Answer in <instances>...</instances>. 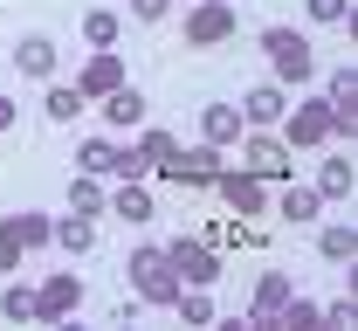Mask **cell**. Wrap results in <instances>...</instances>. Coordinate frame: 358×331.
<instances>
[{
    "label": "cell",
    "instance_id": "cell-21",
    "mask_svg": "<svg viewBox=\"0 0 358 331\" xmlns=\"http://www.w3.org/2000/svg\"><path fill=\"white\" fill-rule=\"evenodd\" d=\"M352 187H358V166H352V159H324V166H317V193H324V200H345Z\"/></svg>",
    "mask_w": 358,
    "mask_h": 331
},
{
    "label": "cell",
    "instance_id": "cell-9",
    "mask_svg": "<svg viewBox=\"0 0 358 331\" xmlns=\"http://www.w3.org/2000/svg\"><path fill=\"white\" fill-rule=\"evenodd\" d=\"M262 187H268V180H255L248 166H221V173H214V193H221L234 214H268V193Z\"/></svg>",
    "mask_w": 358,
    "mask_h": 331
},
{
    "label": "cell",
    "instance_id": "cell-20",
    "mask_svg": "<svg viewBox=\"0 0 358 331\" xmlns=\"http://www.w3.org/2000/svg\"><path fill=\"white\" fill-rule=\"evenodd\" d=\"M14 62H21V76H55V42L48 35H21Z\"/></svg>",
    "mask_w": 358,
    "mask_h": 331
},
{
    "label": "cell",
    "instance_id": "cell-27",
    "mask_svg": "<svg viewBox=\"0 0 358 331\" xmlns=\"http://www.w3.org/2000/svg\"><path fill=\"white\" fill-rule=\"evenodd\" d=\"M131 152L145 159V166H152V173H159V166H166V159L179 152V139H173V132H138V145H131Z\"/></svg>",
    "mask_w": 358,
    "mask_h": 331
},
{
    "label": "cell",
    "instance_id": "cell-8",
    "mask_svg": "<svg viewBox=\"0 0 358 331\" xmlns=\"http://www.w3.org/2000/svg\"><path fill=\"white\" fill-rule=\"evenodd\" d=\"M282 145L296 152V145H331V104L310 97V104H289L282 111Z\"/></svg>",
    "mask_w": 358,
    "mask_h": 331
},
{
    "label": "cell",
    "instance_id": "cell-17",
    "mask_svg": "<svg viewBox=\"0 0 358 331\" xmlns=\"http://www.w3.org/2000/svg\"><path fill=\"white\" fill-rule=\"evenodd\" d=\"M317 255H324V262H338V269H345V262H358V228H352V221L317 228Z\"/></svg>",
    "mask_w": 358,
    "mask_h": 331
},
{
    "label": "cell",
    "instance_id": "cell-16",
    "mask_svg": "<svg viewBox=\"0 0 358 331\" xmlns=\"http://www.w3.org/2000/svg\"><path fill=\"white\" fill-rule=\"evenodd\" d=\"M103 207H110V214H117L124 228H145V221H152V193H145V180H124V187L110 193Z\"/></svg>",
    "mask_w": 358,
    "mask_h": 331
},
{
    "label": "cell",
    "instance_id": "cell-1",
    "mask_svg": "<svg viewBox=\"0 0 358 331\" xmlns=\"http://www.w3.org/2000/svg\"><path fill=\"white\" fill-rule=\"evenodd\" d=\"M262 55H268V76L289 90V83H310L317 76V55L296 28H262Z\"/></svg>",
    "mask_w": 358,
    "mask_h": 331
},
{
    "label": "cell",
    "instance_id": "cell-6",
    "mask_svg": "<svg viewBox=\"0 0 358 331\" xmlns=\"http://www.w3.org/2000/svg\"><path fill=\"white\" fill-rule=\"evenodd\" d=\"M83 311V276L76 269H55L42 290H35V325H69Z\"/></svg>",
    "mask_w": 358,
    "mask_h": 331
},
{
    "label": "cell",
    "instance_id": "cell-32",
    "mask_svg": "<svg viewBox=\"0 0 358 331\" xmlns=\"http://www.w3.org/2000/svg\"><path fill=\"white\" fill-rule=\"evenodd\" d=\"M310 21L317 28H345L352 21V0H310Z\"/></svg>",
    "mask_w": 358,
    "mask_h": 331
},
{
    "label": "cell",
    "instance_id": "cell-22",
    "mask_svg": "<svg viewBox=\"0 0 358 331\" xmlns=\"http://www.w3.org/2000/svg\"><path fill=\"white\" fill-rule=\"evenodd\" d=\"M0 228L21 241V248H48V228H55V221H48V214H28V207H21V214H7Z\"/></svg>",
    "mask_w": 358,
    "mask_h": 331
},
{
    "label": "cell",
    "instance_id": "cell-2",
    "mask_svg": "<svg viewBox=\"0 0 358 331\" xmlns=\"http://www.w3.org/2000/svg\"><path fill=\"white\" fill-rule=\"evenodd\" d=\"M166 262H173V276H179V290H214L221 283V248L214 241H166Z\"/></svg>",
    "mask_w": 358,
    "mask_h": 331
},
{
    "label": "cell",
    "instance_id": "cell-12",
    "mask_svg": "<svg viewBox=\"0 0 358 331\" xmlns=\"http://www.w3.org/2000/svg\"><path fill=\"white\" fill-rule=\"evenodd\" d=\"M117 83H124V62H117V48H96L83 69H76V90H83L90 104H96V97H110Z\"/></svg>",
    "mask_w": 358,
    "mask_h": 331
},
{
    "label": "cell",
    "instance_id": "cell-34",
    "mask_svg": "<svg viewBox=\"0 0 358 331\" xmlns=\"http://www.w3.org/2000/svg\"><path fill=\"white\" fill-rule=\"evenodd\" d=\"M166 7H173V0H131V14H138V21H166Z\"/></svg>",
    "mask_w": 358,
    "mask_h": 331
},
{
    "label": "cell",
    "instance_id": "cell-26",
    "mask_svg": "<svg viewBox=\"0 0 358 331\" xmlns=\"http://www.w3.org/2000/svg\"><path fill=\"white\" fill-rule=\"evenodd\" d=\"M0 318H7V325H35V290L7 283V290H0Z\"/></svg>",
    "mask_w": 358,
    "mask_h": 331
},
{
    "label": "cell",
    "instance_id": "cell-4",
    "mask_svg": "<svg viewBox=\"0 0 358 331\" xmlns=\"http://www.w3.org/2000/svg\"><path fill=\"white\" fill-rule=\"evenodd\" d=\"M227 159H221V145H193V152H173L166 166H159V180H173V187H186V193H200V187H214V173H221Z\"/></svg>",
    "mask_w": 358,
    "mask_h": 331
},
{
    "label": "cell",
    "instance_id": "cell-25",
    "mask_svg": "<svg viewBox=\"0 0 358 331\" xmlns=\"http://www.w3.org/2000/svg\"><path fill=\"white\" fill-rule=\"evenodd\" d=\"M103 200H110V193L96 187V173H76V180H69V214H103Z\"/></svg>",
    "mask_w": 358,
    "mask_h": 331
},
{
    "label": "cell",
    "instance_id": "cell-31",
    "mask_svg": "<svg viewBox=\"0 0 358 331\" xmlns=\"http://www.w3.org/2000/svg\"><path fill=\"white\" fill-rule=\"evenodd\" d=\"M324 104H358V69H352V62L324 76Z\"/></svg>",
    "mask_w": 358,
    "mask_h": 331
},
{
    "label": "cell",
    "instance_id": "cell-19",
    "mask_svg": "<svg viewBox=\"0 0 358 331\" xmlns=\"http://www.w3.org/2000/svg\"><path fill=\"white\" fill-rule=\"evenodd\" d=\"M42 111H48V125H76V118L90 111V97L76 90V83H55V90L42 97Z\"/></svg>",
    "mask_w": 358,
    "mask_h": 331
},
{
    "label": "cell",
    "instance_id": "cell-33",
    "mask_svg": "<svg viewBox=\"0 0 358 331\" xmlns=\"http://www.w3.org/2000/svg\"><path fill=\"white\" fill-rule=\"evenodd\" d=\"M21 255H28V248H21V241L0 228V269H21Z\"/></svg>",
    "mask_w": 358,
    "mask_h": 331
},
{
    "label": "cell",
    "instance_id": "cell-23",
    "mask_svg": "<svg viewBox=\"0 0 358 331\" xmlns=\"http://www.w3.org/2000/svg\"><path fill=\"white\" fill-rule=\"evenodd\" d=\"M76 173H96V180L117 173V145H110V139H83V145H76Z\"/></svg>",
    "mask_w": 358,
    "mask_h": 331
},
{
    "label": "cell",
    "instance_id": "cell-24",
    "mask_svg": "<svg viewBox=\"0 0 358 331\" xmlns=\"http://www.w3.org/2000/svg\"><path fill=\"white\" fill-rule=\"evenodd\" d=\"M117 35H124V21H117L110 7H90V14H83V42L90 48H110Z\"/></svg>",
    "mask_w": 358,
    "mask_h": 331
},
{
    "label": "cell",
    "instance_id": "cell-30",
    "mask_svg": "<svg viewBox=\"0 0 358 331\" xmlns=\"http://www.w3.org/2000/svg\"><path fill=\"white\" fill-rule=\"evenodd\" d=\"M358 325V297H338V304H317V331H352Z\"/></svg>",
    "mask_w": 358,
    "mask_h": 331
},
{
    "label": "cell",
    "instance_id": "cell-10",
    "mask_svg": "<svg viewBox=\"0 0 358 331\" xmlns=\"http://www.w3.org/2000/svg\"><path fill=\"white\" fill-rule=\"evenodd\" d=\"M289 276H282V269H262V283H255V297H248V325L241 331H262V325H275V311H282V304H289Z\"/></svg>",
    "mask_w": 358,
    "mask_h": 331
},
{
    "label": "cell",
    "instance_id": "cell-29",
    "mask_svg": "<svg viewBox=\"0 0 358 331\" xmlns=\"http://www.w3.org/2000/svg\"><path fill=\"white\" fill-rule=\"evenodd\" d=\"M275 325H282V331H317V304H310V297H296V290H289V304L275 311Z\"/></svg>",
    "mask_w": 358,
    "mask_h": 331
},
{
    "label": "cell",
    "instance_id": "cell-11",
    "mask_svg": "<svg viewBox=\"0 0 358 331\" xmlns=\"http://www.w3.org/2000/svg\"><path fill=\"white\" fill-rule=\"evenodd\" d=\"M282 111H289V90L268 76V83H255V90L241 97V125H262V132H275L282 125Z\"/></svg>",
    "mask_w": 358,
    "mask_h": 331
},
{
    "label": "cell",
    "instance_id": "cell-14",
    "mask_svg": "<svg viewBox=\"0 0 358 331\" xmlns=\"http://www.w3.org/2000/svg\"><path fill=\"white\" fill-rule=\"evenodd\" d=\"M275 214H282L289 228H310L317 214H324V193H317V187H296V180H289V187L275 193Z\"/></svg>",
    "mask_w": 358,
    "mask_h": 331
},
{
    "label": "cell",
    "instance_id": "cell-3",
    "mask_svg": "<svg viewBox=\"0 0 358 331\" xmlns=\"http://www.w3.org/2000/svg\"><path fill=\"white\" fill-rule=\"evenodd\" d=\"M124 276H131L138 304H173L179 297V276H173V262H166V248H138L131 262H124Z\"/></svg>",
    "mask_w": 358,
    "mask_h": 331
},
{
    "label": "cell",
    "instance_id": "cell-5",
    "mask_svg": "<svg viewBox=\"0 0 358 331\" xmlns=\"http://www.w3.org/2000/svg\"><path fill=\"white\" fill-rule=\"evenodd\" d=\"M234 7L227 0H193L186 7V48H221V42H234Z\"/></svg>",
    "mask_w": 358,
    "mask_h": 331
},
{
    "label": "cell",
    "instance_id": "cell-18",
    "mask_svg": "<svg viewBox=\"0 0 358 331\" xmlns=\"http://www.w3.org/2000/svg\"><path fill=\"white\" fill-rule=\"evenodd\" d=\"M48 241L69 248V255H90V248H96V221H90V214H62V221L48 228Z\"/></svg>",
    "mask_w": 358,
    "mask_h": 331
},
{
    "label": "cell",
    "instance_id": "cell-13",
    "mask_svg": "<svg viewBox=\"0 0 358 331\" xmlns=\"http://www.w3.org/2000/svg\"><path fill=\"white\" fill-rule=\"evenodd\" d=\"M96 104H103V118H110V132H138V125H145V111H152V104H145V90H138L131 76H124V83H117L110 97H96Z\"/></svg>",
    "mask_w": 358,
    "mask_h": 331
},
{
    "label": "cell",
    "instance_id": "cell-15",
    "mask_svg": "<svg viewBox=\"0 0 358 331\" xmlns=\"http://www.w3.org/2000/svg\"><path fill=\"white\" fill-rule=\"evenodd\" d=\"M241 132H248V125H241V104H207V111H200V139L207 145H234Z\"/></svg>",
    "mask_w": 358,
    "mask_h": 331
},
{
    "label": "cell",
    "instance_id": "cell-35",
    "mask_svg": "<svg viewBox=\"0 0 358 331\" xmlns=\"http://www.w3.org/2000/svg\"><path fill=\"white\" fill-rule=\"evenodd\" d=\"M7 125H14V97H0V132H7Z\"/></svg>",
    "mask_w": 358,
    "mask_h": 331
},
{
    "label": "cell",
    "instance_id": "cell-7",
    "mask_svg": "<svg viewBox=\"0 0 358 331\" xmlns=\"http://www.w3.org/2000/svg\"><path fill=\"white\" fill-rule=\"evenodd\" d=\"M241 166L255 180H289V145L275 139V132H262V125H248L241 132Z\"/></svg>",
    "mask_w": 358,
    "mask_h": 331
},
{
    "label": "cell",
    "instance_id": "cell-28",
    "mask_svg": "<svg viewBox=\"0 0 358 331\" xmlns=\"http://www.w3.org/2000/svg\"><path fill=\"white\" fill-rule=\"evenodd\" d=\"M173 311H179V325H214V297L207 290H179Z\"/></svg>",
    "mask_w": 358,
    "mask_h": 331
}]
</instances>
